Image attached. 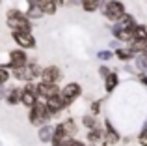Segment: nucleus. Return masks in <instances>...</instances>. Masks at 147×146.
<instances>
[{"instance_id":"nucleus-1","label":"nucleus","mask_w":147,"mask_h":146,"mask_svg":"<svg viewBox=\"0 0 147 146\" xmlns=\"http://www.w3.org/2000/svg\"><path fill=\"white\" fill-rule=\"evenodd\" d=\"M6 23L13 32H32V21L21 10H7Z\"/></svg>"},{"instance_id":"nucleus-2","label":"nucleus","mask_w":147,"mask_h":146,"mask_svg":"<svg viewBox=\"0 0 147 146\" xmlns=\"http://www.w3.org/2000/svg\"><path fill=\"white\" fill-rule=\"evenodd\" d=\"M52 118V114L49 113L47 109V101L41 98H37V103L30 109L28 113V120L32 126H36V128H43L45 124H49V120Z\"/></svg>"},{"instance_id":"nucleus-3","label":"nucleus","mask_w":147,"mask_h":146,"mask_svg":"<svg viewBox=\"0 0 147 146\" xmlns=\"http://www.w3.org/2000/svg\"><path fill=\"white\" fill-rule=\"evenodd\" d=\"M100 10H102V15L112 23L121 21L127 15V8L121 0H102L100 2Z\"/></svg>"},{"instance_id":"nucleus-4","label":"nucleus","mask_w":147,"mask_h":146,"mask_svg":"<svg viewBox=\"0 0 147 146\" xmlns=\"http://www.w3.org/2000/svg\"><path fill=\"white\" fill-rule=\"evenodd\" d=\"M80 96H82V86H80L78 83H69V84H65V86L60 90V99H61L63 109L71 107L73 103L80 98Z\"/></svg>"},{"instance_id":"nucleus-5","label":"nucleus","mask_w":147,"mask_h":146,"mask_svg":"<svg viewBox=\"0 0 147 146\" xmlns=\"http://www.w3.org/2000/svg\"><path fill=\"white\" fill-rule=\"evenodd\" d=\"M41 68L37 66V64H26V66L22 68H17V70H13V77L19 81H24V83H32L34 79H37V77H41Z\"/></svg>"},{"instance_id":"nucleus-6","label":"nucleus","mask_w":147,"mask_h":146,"mask_svg":"<svg viewBox=\"0 0 147 146\" xmlns=\"http://www.w3.org/2000/svg\"><path fill=\"white\" fill-rule=\"evenodd\" d=\"M28 64V56H26L24 49H13V51H9V62L4 64L2 68H6L7 71L9 70H17V68H22Z\"/></svg>"},{"instance_id":"nucleus-7","label":"nucleus","mask_w":147,"mask_h":146,"mask_svg":"<svg viewBox=\"0 0 147 146\" xmlns=\"http://www.w3.org/2000/svg\"><path fill=\"white\" fill-rule=\"evenodd\" d=\"M61 77H63V73H61V70L58 66H47V68H43L39 79L45 84H58Z\"/></svg>"},{"instance_id":"nucleus-8","label":"nucleus","mask_w":147,"mask_h":146,"mask_svg":"<svg viewBox=\"0 0 147 146\" xmlns=\"http://www.w3.org/2000/svg\"><path fill=\"white\" fill-rule=\"evenodd\" d=\"M121 141V135L119 131L112 126L110 120H104V137H102V144L104 146H114Z\"/></svg>"},{"instance_id":"nucleus-9","label":"nucleus","mask_w":147,"mask_h":146,"mask_svg":"<svg viewBox=\"0 0 147 146\" xmlns=\"http://www.w3.org/2000/svg\"><path fill=\"white\" fill-rule=\"evenodd\" d=\"M13 41L21 49H34L36 47V38L32 36V32H11Z\"/></svg>"},{"instance_id":"nucleus-10","label":"nucleus","mask_w":147,"mask_h":146,"mask_svg":"<svg viewBox=\"0 0 147 146\" xmlns=\"http://www.w3.org/2000/svg\"><path fill=\"white\" fill-rule=\"evenodd\" d=\"M56 96H60V88H58V84L37 83V98H41V99H45V101H49V99L56 98Z\"/></svg>"},{"instance_id":"nucleus-11","label":"nucleus","mask_w":147,"mask_h":146,"mask_svg":"<svg viewBox=\"0 0 147 146\" xmlns=\"http://www.w3.org/2000/svg\"><path fill=\"white\" fill-rule=\"evenodd\" d=\"M30 6H37L41 11H43V15H54L58 10L56 2L54 0H28Z\"/></svg>"},{"instance_id":"nucleus-12","label":"nucleus","mask_w":147,"mask_h":146,"mask_svg":"<svg viewBox=\"0 0 147 146\" xmlns=\"http://www.w3.org/2000/svg\"><path fill=\"white\" fill-rule=\"evenodd\" d=\"M54 129H56V126H52V124H45L43 128H39V131H37V139H39V143H43V144L52 143Z\"/></svg>"},{"instance_id":"nucleus-13","label":"nucleus","mask_w":147,"mask_h":146,"mask_svg":"<svg viewBox=\"0 0 147 146\" xmlns=\"http://www.w3.org/2000/svg\"><path fill=\"white\" fill-rule=\"evenodd\" d=\"M136 25H138V23H136V19H134V15L127 13L121 21L114 23L112 28H117V30H134V28H136Z\"/></svg>"},{"instance_id":"nucleus-14","label":"nucleus","mask_w":147,"mask_h":146,"mask_svg":"<svg viewBox=\"0 0 147 146\" xmlns=\"http://www.w3.org/2000/svg\"><path fill=\"white\" fill-rule=\"evenodd\" d=\"M102 137H104V131L100 128H95V129H90V131H88L86 139H88V144L90 146H95V144L102 143Z\"/></svg>"},{"instance_id":"nucleus-15","label":"nucleus","mask_w":147,"mask_h":146,"mask_svg":"<svg viewBox=\"0 0 147 146\" xmlns=\"http://www.w3.org/2000/svg\"><path fill=\"white\" fill-rule=\"evenodd\" d=\"M117 86H119V75L115 71H112L110 75L104 79V90H106V94H112Z\"/></svg>"},{"instance_id":"nucleus-16","label":"nucleus","mask_w":147,"mask_h":146,"mask_svg":"<svg viewBox=\"0 0 147 146\" xmlns=\"http://www.w3.org/2000/svg\"><path fill=\"white\" fill-rule=\"evenodd\" d=\"M21 98H22V88H11L6 96V103L13 107L17 103H21Z\"/></svg>"},{"instance_id":"nucleus-17","label":"nucleus","mask_w":147,"mask_h":146,"mask_svg":"<svg viewBox=\"0 0 147 146\" xmlns=\"http://www.w3.org/2000/svg\"><path fill=\"white\" fill-rule=\"evenodd\" d=\"M61 128H63V131H65V135L69 137V139H75L76 137V133H78V128H76V124H75V120H65V122H61Z\"/></svg>"},{"instance_id":"nucleus-18","label":"nucleus","mask_w":147,"mask_h":146,"mask_svg":"<svg viewBox=\"0 0 147 146\" xmlns=\"http://www.w3.org/2000/svg\"><path fill=\"white\" fill-rule=\"evenodd\" d=\"M132 41H144L147 43V25H136V28L132 30Z\"/></svg>"},{"instance_id":"nucleus-19","label":"nucleus","mask_w":147,"mask_h":146,"mask_svg":"<svg viewBox=\"0 0 147 146\" xmlns=\"http://www.w3.org/2000/svg\"><path fill=\"white\" fill-rule=\"evenodd\" d=\"M21 103L24 107H28V109H32V107L37 103V94H36V92H26V90H22Z\"/></svg>"},{"instance_id":"nucleus-20","label":"nucleus","mask_w":147,"mask_h":146,"mask_svg":"<svg viewBox=\"0 0 147 146\" xmlns=\"http://www.w3.org/2000/svg\"><path fill=\"white\" fill-rule=\"evenodd\" d=\"M100 2L102 0H80V4H82V10L88 11V13H93V11H97L100 8Z\"/></svg>"},{"instance_id":"nucleus-21","label":"nucleus","mask_w":147,"mask_h":146,"mask_svg":"<svg viewBox=\"0 0 147 146\" xmlns=\"http://www.w3.org/2000/svg\"><path fill=\"white\" fill-rule=\"evenodd\" d=\"M82 126H84V128H88V129H95V128H99L97 118H95L93 114H84V116H82Z\"/></svg>"},{"instance_id":"nucleus-22","label":"nucleus","mask_w":147,"mask_h":146,"mask_svg":"<svg viewBox=\"0 0 147 146\" xmlns=\"http://www.w3.org/2000/svg\"><path fill=\"white\" fill-rule=\"evenodd\" d=\"M114 56H117L119 60H123V62H127V60H132V58H134V55L129 51V49H121V47L114 51Z\"/></svg>"},{"instance_id":"nucleus-23","label":"nucleus","mask_w":147,"mask_h":146,"mask_svg":"<svg viewBox=\"0 0 147 146\" xmlns=\"http://www.w3.org/2000/svg\"><path fill=\"white\" fill-rule=\"evenodd\" d=\"M26 17H28L30 21H32V19H41L43 17V11H41L37 6H30L28 11H26Z\"/></svg>"},{"instance_id":"nucleus-24","label":"nucleus","mask_w":147,"mask_h":146,"mask_svg":"<svg viewBox=\"0 0 147 146\" xmlns=\"http://www.w3.org/2000/svg\"><path fill=\"white\" fill-rule=\"evenodd\" d=\"M7 79H9V71L0 66V86H4V84L7 83Z\"/></svg>"},{"instance_id":"nucleus-25","label":"nucleus","mask_w":147,"mask_h":146,"mask_svg":"<svg viewBox=\"0 0 147 146\" xmlns=\"http://www.w3.org/2000/svg\"><path fill=\"white\" fill-rule=\"evenodd\" d=\"M138 144L147 146V129H142V131L138 133Z\"/></svg>"},{"instance_id":"nucleus-26","label":"nucleus","mask_w":147,"mask_h":146,"mask_svg":"<svg viewBox=\"0 0 147 146\" xmlns=\"http://www.w3.org/2000/svg\"><path fill=\"white\" fill-rule=\"evenodd\" d=\"M100 105H102V101H100V99H97V101L91 103V114H93V116H97V114L100 113Z\"/></svg>"},{"instance_id":"nucleus-27","label":"nucleus","mask_w":147,"mask_h":146,"mask_svg":"<svg viewBox=\"0 0 147 146\" xmlns=\"http://www.w3.org/2000/svg\"><path fill=\"white\" fill-rule=\"evenodd\" d=\"M112 56H114V53H112V51H99L97 53V58L99 60H110Z\"/></svg>"},{"instance_id":"nucleus-28","label":"nucleus","mask_w":147,"mask_h":146,"mask_svg":"<svg viewBox=\"0 0 147 146\" xmlns=\"http://www.w3.org/2000/svg\"><path fill=\"white\" fill-rule=\"evenodd\" d=\"M63 146H88V144L82 143V141H76V139H69V141H65Z\"/></svg>"},{"instance_id":"nucleus-29","label":"nucleus","mask_w":147,"mask_h":146,"mask_svg":"<svg viewBox=\"0 0 147 146\" xmlns=\"http://www.w3.org/2000/svg\"><path fill=\"white\" fill-rule=\"evenodd\" d=\"M110 73H112V71H110V70H108V68H106V66H100V68H99V75H100V77H102V79H106V77H108V75H110Z\"/></svg>"},{"instance_id":"nucleus-30","label":"nucleus","mask_w":147,"mask_h":146,"mask_svg":"<svg viewBox=\"0 0 147 146\" xmlns=\"http://www.w3.org/2000/svg\"><path fill=\"white\" fill-rule=\"evenodd\" d=\"M138 79H140L142 84H145V86H147V73H140V75H138Z\"/></svg>"},{"instance_id":"nucleus-31","label":"nucleus","mask_w":147,"mask_h":146,"mask_svg":"<svg viewBox=\"0 0 147 146\" xmlns=\"http://www.w3.org/2000/svg\"><path fill=\"white\" fill-rule=\"evenodd\" d=\"M6 90H4V86H0V99H6Z\"/></svg>"},{"instance_id":"nucleus-32","label":"nucleus","mask_w":147,"mask_h":146,"mask_svg":"<svg viewBox=\"0 0 147 146\" xmlns=\"http://www.w3.org/2000/svg\"><path fill=\"white\" fill-rule=\"evenodd\" d=\"M56 2V6H61V4H65V0H54Z\"/></svg>"},{"instance_id":"nucleus-33","label":"nucleus","mask_w":147,"mask_h":146,"mask_svg":"<svg viewBox=\"0 0 147 146\" xmlns=\"http://www.w3.org/2000/svg\"><path fill=\"white\" fill-rule=\"evenodd\" d=\"M142 129H147V118H145V122H144V128Z\"/></svg>"},{"instance_id":"nucleus-34","label":"nucleus","mask_w":147,"mask_h":146,"mask_svg":"<svg viewBox=\"0 0 147 146\" xmlns=\"http://www.w3.org/2000/svg\"><path fill=\"white\" fill-rule=\"evenodd\" d=\"M0 2H2V0H0Z\"/></svg>"}]
</instances>
